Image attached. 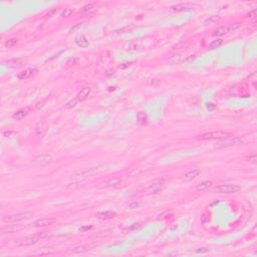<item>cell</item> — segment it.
<instances>
[{"mask_svg":"<svg viewBox=\"0 0 257 257\" xmlns=\"http://www.w3.org/2000/svg\"><path fill=\"white\" fill-rule=\"evenodd\" d=\"M92 246L90 245H81V246H77L75 247L74 249H72L71 252L74 253V254H78V253H84V252H87V251L92 250Z\"/></svg>","mask_w":257,"mask_h":257,"instance_id":"obj_19","label":"cell"},{"mask_svg":"<svg viewBox=\"0 0 257 257\" xmlns=\"http://www.w3.org/2000/svg\"><path fill=\"white\" fill-rule=\"evenodd\" d=\"M139 207H140V203H138V202H133V203L128 204V210H135V209H137V208H139Z\"/></svg>","mask_w":257,"mask_h":257,"instance_id":"obj_35","label":"cell"},{"mask_svg":"<svg viewBox=\"0 0 257 257\" xmlns=\"http://www.w3.org/2000/svg\"><path fill=\"white\" fill-rule=\"evenodd\" d=\"M36 253L40 254V255H48V254H52L53 252L50 250V248H38V250L35 251Z\"/></svg>","mask_w":257,"mask_h":257,"instance_id":"obj_27","label":"cell"},{"mask_svg":"<svg viewBox=\"0 0 257 257\" xmlns=\"http://www.w3.org/2000/svg\"><path fill=\"white\" fill-rule=\"evenodd\" d=\"M92 92V89L89 86H84L83 89H80V92L77 93V100L80 101H83L84 100H86L89 98V93Z\"/></svg>","mask_w":257,"mask_h":257,"instance_id":"obj_10","label":"cell"},{"mask_svg":"<svg viewBox=\"0 0 257 257\" xmlns=\"http://www.w3.org/2000/svg\"><path fill=\"white\" fill-rule=\"evenodd\" d=\"M222 44H223V40L220 38H217V39L213 40V41L208 45V47L209 49H216V48L220 47Z\"/></svg>","mask_w":257,"mask_h":257,"instance_id":"obj_23","label":"cell"},{"mask_svg":"<svg viewBox=\"0 0 257 257\" xmlns=\"http://www.w3.org/2000/svg\"><path fill=\"white\" fill-rule=\"evenodd\" d=\"M233 137L232 133L225 132V131H213V132H208L202 135L198 136V139L201 141H205V140H222V139H229Z\"/></svg>","mask_w":257,"mask_h":257,"instance_id":"obj_2","label":"cell"},{"mask_svg":"<svg viewBox=\"0 0 257 257\" xmlns=\"http://www.w3.org/2000/svg\"><path fill=\"white\" fill-rule=\"evenodd\" d=\"M56 222V219L52 218V217H46V218H40L37 219V220L34 222V225L36 227H46V226H50L53 223Z\"/></svg>","mask_w":257,"mask_h":257,"instance_id":"obj_7","label":"cell"},{"mask_svg":"<svg viewBox=\"0 0 257 257\" xmlns=\"http://www.w3.org/2000/svg\"><path fill=\"white\" fill-rule=\"evenodd\" d=\"M171 9L174 10V11H184V10H187V8L184 6V5L178 4V5H174V6H172Z\"/></svg>","mask_w":257,"mask_h":257,"instance_id":"obj_32","label":"cell"},{"mask_svg":"<svg viewBox=\"0 0 257 257\" xmlns=\"http://www.w3.org/2000/svg\"><path fill=\"white\" fill-rule=\"evenodd\" d=\"M52 156L51 155H47V154H42V155H38V156L35 157L34 159V164L37 166H46L48 165L49 163L52 162Z\"/></svg>","mask_w":257,"mask_h":257,"instance_id":"obj_6","label":"cell"},{"mask_svg":"<svg viewBox=\"0 0 257 257\" xmlns=\"http://www.w3.org/2000/svg\"><path fill=\"white\" fill-rule=\"evenodd\" d=\"M238 141H226L224 143H218L216 144V148H222V147H229V146H233L237 144Z\"/></svg>","mask_w":257,"mask_h":257,"instance_id":"obj_25","label":"cell"},{"mask_svg":"<svg viewBox=\"0 0 257 257\" xmlns=\"http://www.w3.org/2000/svg\"><path fill=\"white\" fill-rule=\"evenodd\" d=\"M248 161H249V163H252V164H256V161H257L256 155H253V156L249 157V158H248Z\"/></svg>","mask_w":257,"mask_h":257,"instance_id":"obj_39","label":"cell"},{"mask_svg":"<svg viewBox=\"0 0 257 257\" xmlns=\"http://www.w3.org/2000/svg\"><path fill=\"white\" fill-rule=\"evenodd\" d=\"M25 229L24 225H20V224H8L5 225L1 228V233L3 234H12V233H16V232H20L22 230Z\"/></svg>","mask_w":257,"mask_h":257,"instance_id":"obj_5","label":"cell"},{"mask_svg":"<svg viewBox=\"0 0 257 257\" xmlns=\"http://www.w3.org/2000/svg\"><path fill=\"white\" fill-rule=\"evenodd\" d=\"M51 233L49 232H39L38 234H37V236L40 238H48V237H51Z\"/></svg>","mask_w":257,"mask_h":257,"instance_id":"obj_36","label":"cell"},{"mask_svg":"<svg viewBox=\"0 0 257 257\" xmlns=\"http://www.w3.org/2000/svg\"><path fill=\"white\" fill-rule=\"evenodd\" d=\"M37 237H34V236H27V237L21 239V240L18 241V245H22V246H28V245H33L37 242Z\"/></svg>","mask_w":257,"mask_h":257,"instance_id":"obj_14","label":"cell"},{"mask_svg":"<svg viewBox=\"0 0 257 257\" xmlns=\"http://www.w3.org/2000/svg\"><path fill=\"white\" fill-rule=\"evenodd\" d=\"M77 104V98H74V100H71L64 104V107H65L66 110H71L72 107H74Z\"/></svg>","mask_w":257,"mask_h":257,"instance_id":"obj_28","label":"cell"},{"mask_svg":"<svg viewBox=\"0 0 257 257\" xmlns=\"http://www.w3.org/2000/svg\"><path fill=\"white\" fill-rule=\"evenodd\" d=\"M36 72H37L36 68H27V69H25L24 71L19 72V74H17V78H18V80H27V78H30L31 77H33Z\"/></svg>","mask_w":257,"mask_h":257,"instance_id":"obj_9","label":"cell"},{"mask_svg":"<svg viewBox=\"0 0 257 257\" xmlns=\"http://www.w3.org/2000/svg\"><path fill=\"white\" fill-rule=\"evenodd\" d=\"M45 133V125H44V122L40 121L36 124L35 125V134L38 137H43Z\"/></svg>","mask_w":257,"mask_h":257,"instance_id":"obj_17","label":"cell"},{"mask_svg":"<svg viewBox=\"0 0 257 257\" xmlns=\"http://www.w3.org/2000/svg\"><path fill=\"white\" fill-rule=\"evenodd\" d=\"M3 136L7 139H13L17 136V133L15 131H7V132H3Z\"/></svg>","mask_w":257,"mask_h":257,"instance_id":"obj_29","label":"cell"},{"mask_svg":"<svg viewBox=\"0 0 257 257\" xmlns=\"http://www.w3.org/2000/svg\"><path fill=\"white\" fill-rule=\"evenodd\" d=\"M122 183V179H119V178H112V179L107 180L106 183L104 184V186L106 187V188H116V187H118L119 185H121Z\"/></svg>","mask_w":257,"mask_h":257,"instance_id":"obj_16","label":"cell"},{"mask_svg":"<svg viewBox=\"0 0 257 257\" xmlns=\"http://www.w3.org/2000/svg\"><path fill=\"white\" fill-rule=\"evenodd\" d=\"M72 13H74V9H71V8H65V9L63 10L62 14H61V16L68 17V16H71Z\"/></svg>","mask_w":257,"mask_h":257,"instance_id":"obj_31","label":"cell"},{"mask_svg":"<svg viewBox=\"0 0 257 257\" xmlns=\"http://www.w3.org/2000/svg\"><path fill=\"white\" fill-rule=\"evenodd\" d=\"M142 172H143L142 169H140V168H133V169H131L130 172L128 173V176H130V177H136V176H139V175L141 174Z\"/></svg>","mask_w":257,"mask_h":257,"instance_id":"obj_26","label":"cell"},{"mask_svg":"<svg viewBox=\"0 0 257 257\" xmlns=\"http://www.w3.org/2000/svg\"><path fill=\"white\" fill-rule=\"evenodd\" d=\"M138 121L141 125H146L148 122V116L145 112H140L138 113Z\"/></svg>","mask_w":257,"mask_h":257,"instance_id":"obj_24","label":"cell"},{"mask_svg":"<svg viewBox=\"0 0 257 257\" xmlns=\"http://www.w3.org/2000/svg\"><path fill=\"white\" fill-rule=\"evenodd\" d=\"M165 187H166L165 184H163V183H155L147 187V188L145 189V191L149 193V194H156V193L164 190Z\"/></svg>","mask_w":257,"mask_h":257,"instance_id":"obj_8","label":"cell"},{"mask_svg":"<svg viewBox=\"0 0 257 257\" xmlns=\"http://www.w3.org/2000/svg\"><path fill=\"white\" fill-rule=\"evenodd\" d=\"M107 168H109V166H107V165L96 166V167L89 168L86 171H83V172H80V173H75L74 175H71V179L72 182H74V183L81 182V181L86 180L87 178H89V177L95 176V175H98V174H101V173H103V172L107 171Z\"/></svg>","mask_w":257,"mask_h":257,"instance_id":"obj_1","label":"cell"},{"mask_svg":"<svg viewBox=\"0 0 257 257\" xmlns=\"http://www.w3.org/2000/svg\"><path fill=\"white\" fill-rule=\"evenodd\" d=\"M96 217L101 220H110L116 217V213L113 211H104V212H98L96 213Z\"/></svg>","mask_w":257,"mask_h":257,"instance_id":"obj_11","label":"cell"},{"mask_svg":"<svg viewBox=\"0 0 257 257\" xmlns=\"http://www.w3.org/2000/svg\"><path fill=\"white\" fill-rule=\"evenodd\" d=\"M17 41H18L17 38H10L5 42V46H6V47H12V46L16 44Z\"/></svg>","mask_w":257,"mask_h":257,"instance_id":"obj_30","label":"cell"},{"mask_svg":"<svg viewBox=\"0 0 257 257\" xmlns=\"http://www.w3.org/2000/svg\"><path fill=\"white\" fill-rule=\"evenodd\" d=\"M219 20H221V16L219 15H212L209 16L205 21H204V25H209V24H213V23L218 22Z\"/></svg>","mask_w":257,"mask_h":257,"instance_id":"obj_21","label":"cell"},{"mask_svg":"<svg viewBox=\"0 0 257 257\" xmlns=\"http://www.w3.org/2000/svg\"><path fill=\"white\" fill-rule=\"evenodd\" d=\"M78 62V58H75V57H72V58H69V59L66 61V65H74Z\"/></svg>","mask_w":257,"mask_h":257,"instance_id":"obj_34","label":"cell"},{"mask_svg":"<svg viewBox=\"0 0 257 257\" xmlns=\"http://www.w3.org/2000/svg\"><path fill=\"white\" fill-rule=\"evenodd\" d=\"M28 115V110H20L18 112H16L13 115V119H15L16 121H20V119H23L25 116H27Z\"/></svg>","mask_w":257,"mask_h":257,"instance_id":"obj_20","label":"cell"},{"mask_svg":"<svg viewBox=\"0 0 257 257\" xmlns=\"http://www.w3.org/2000/svg\"><path fill=\"white\" fill-rule=\"evenodd\" d=\"M75 43L81 48H87L89 46V41L83 34H80V35L75 37Z\"/></svg>","mask_w":257,"mask_h":257,"instance_id":"obj_12","label":"cell"},{"mask_svg":"<svg viewBox=\"0 0 257 257\" xmlns=\"http://www.w3.org/2000/svg\"><path fill=\"white\" fill-rule=\"evenodd\" d=\"M255 16H256V9H253L249 13L246 14V18H254Z\"/></svg>","mask_w":257,"mask_h":257,"instance_id":"obj_37","label":"cell"},{"mask_svg":"<svg viewBox=\"0 0 257 257\" xmlns=\"http://www.w3.org/2000/svg\"><path fill=\"white\" fill-rule=\"evenodd\" d=\"M2 64L9 68H18L22 65V61L20 59H9V60L3 61Z\"/></svg>","mask_w":257,"mask_h":257,"instance_id":"obj_13","label":"cell"},{"mask_svg":"<svg viewBox=\"0 0 257 257\" xmlns=\"http://www.w3.org/2000/svg\"><path fill=\"white\" fill-rule=\"evenodd\" d=\"M34 216L33 212L26 211L21 213H16V214H11L8 216H5L3 218L4 223H14V222H18L22 220H29Z\"/></svg>","mask_w":257,"mask_h":257,"instance_id":"obj_3","label":"cell"},{"mask_svg":"<svg viewBox=\"0 0 257 257\" xmlns=\"http://www.w3.org/2000/svg\"><path fill=\"white\" fill-rule=\"evenodd\" d=\"M54 12H55V10H51L50 12H48L47 14H46L45 16H46V17H50V16L52 15V14H54Z\"/></svg>","mask_w":257,"mask_h":257,"instance_id":"obj_42","label":"cell"},{"mask_svg":"<svg viewBox=\"0 0 257 257\" xmlns=\"http://www.w3.org/2000/svg\"><path fill=\"white\" fill-rule=\"evenodd\" d=\"M197 253H203V252H208V249H207V248H199V249H198L197 251H196Z\"/></svg>","mask_w":257,"mask_h":257,"instance_id":"obj_41","label":"cell"},{"mask_svg":"<svg viewBox=\"0 0 257 257\" xmlns=\"http://www.w3.org/2000/svg\"><path fill=\"white\" fill-rule=\"evenodd\" d=\"M93 8H95V6H93L92 4H86L81 8V11H83V12H89V11L93 10Z\"/></svg>","mask_w":257,"mask_h":257,"instance_id":"obj_33","label":"cell"},{"mask_svg":"<svg viewBox=\"0 0 257 257\" xmlns=\"http://www.w3.org/2000/svg\"><path fill=\"white\" fill-rule=\"evenodd\" d=\"M213 185V183L211 182V181H204V182L200 183L199 185L197 186V190L198 191H203V190H206L210 188Z\"/></svg>","mask_w":257,"mask_h":257,"instance_id":"obj_22","label":"cell"},{"mask_svg":"<svg viewBox=\"0 0 257 257\" xmlns=\"http://www.w3.org/2000/svg\"><path fill=\"white\" fill-rule=\"evenodd\" d=\"M229 32V27L228 26H221V27L217 28L216 30L213 32L212 35L213 36H223L225 34H227Z\"/></svg>","mask_w":257,"mask_h":257,"instance_id":"obj_18","label":"cell"},{"mask_svg":"<svg viewBox=\"0 0 257 257\" xmlns=\"http://www.w3.org/2000/svg\"><path fill=\"white\" fill-rule=\"evenodd\" d=\"M92 226H83V227H80V228L78 229V230H80V232H83V231H86V230H89V229H92Z\"/></svg>","mask_w":257,"mask_h":257,"instance_id":"obj_40","label":"cell"},{"mask_svg":"<svg viewBox=\"0 0 257 257\" xmlns=\"http://www.w3.org/2000/svg\"><path fill=\"white\" fill-rule=\"evenodd\" d=\"M241 26V24L240 23H235V24H233V25H231L229 27V32L230 31H234V30H236V29L237 28H239Z\"/></svg>","mask_w":257,"mask_h":257,"instance_id":"obj_38","label":"cell"},{"mask_svg":"<svg viewBox=\"0 0 257 257\" xmlns=\"http://www.w3.org/2000/svg\"><path fill=\"white\" fill-rule=\"evenodd\" d=\"M200 173H201L200 170H198V169H193V170L187 172V173L184 175V180H185L186 182H189V181L195 179L196 177L199 176Z\"/></svg>","mask_w":257,"mask_h":257,"instance_id":"obj_15","label":"cell"},{"mask_svg":"<svg viewBox=\"0 0 257 257\" xmlns=\"http://www.w3.org/2000/svg\"><path fill=\"white\" fill-rule=\"evenodd\" d=\"M215 191L221 194H233L240 191V187L237 185H232V184H227V185H221L215 188Z\"/></svg>","mask_w":257,"mask_h":257,"instance_id":"obj_4","label":"cell"}]
</instances>
